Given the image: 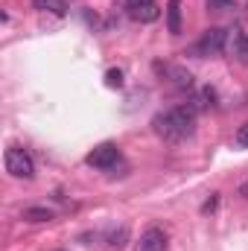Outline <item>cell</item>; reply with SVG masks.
<instances>
[{
  "label": "cell",
  "instance_id": "1",
  "mask_svg": "<svg viewBox=\"0 0 248 251\" xmlns=\"http://www.w3.org/2000/svg\"><path fill=\"white\" fill-rule=\"evenodd\" d=\"M196 114H198V108L193 102L173 105V108H167V111H161V114L152 117V128H155V134L161 140L181 143L187 137H193V131H196Z\"/></svg>",
  "mask_w": 248,
  "mask_h": 251
},
{
  "label": "cell",
  "instance_id": "2",
  "mask_svg": "<svg viewBox=\"0 0 248 251\" xmlns=\"http://www.w3.org/2000/svg\"><path fill=\"white\" fill-rule=\"evenodd\" d=\"M228 38H231V29H225V26H210V29H204L201 38L190 47V56H196V59L222 56L225 47H228Z\"/></svg>",
  "mask_w": 248,
  "mask_h": 251
},
{
  "label": "cell",
  "instance_id": "3",
  "mask_svg": "<svg viewBox=\"0 0 248 251\" xmlns=\"http://www.w3.org/2000/svg\"><path fill=\"white\" fill-rule=\"evenodd\" d=\"M6 173L15 176V178L29 181V178L35 176V161H32V155H29L26 149H21V146H9V149H6Z\"/></svg>",
  "mask_w": 248,
  "mask_h": 251
},
{
  "label": "cell",
  "instance_id": "4",
  "mask_svg": "<svg viewBox=\"0 0 248 251\" xmlns=\"http://www.w3.org/2000/svg\"><path fill=\"white\" fill-rule=\"evenodd\" d=\"M117 161H120L117 143H99V146H97L94 152H88V158H85V164H88V167H97V170H111Z\"/></svg>",
  "mask_w": 248,
  "mask_h": 251
},
{
  "label": "cell",
  "instance_id": "5",
  "mask_svg": "<svg viewBox=\"0 0 248 251\" xmlns=\"http://www.w3.org/2000/svg\"><path fill=\"white\" fill-rule=\"evenodd\" d=\"M137 251H167V231L158 228V225L146 228V231L140 234V246H137Z\"/></svg>",
  "mask_w": 248,
  "mask_h": 251
},
{
  "label": "cell",
  "instance_id": "6",
  "mask_svg": "<svg viewBox=\"0 0 248 251\" xmlns=\"http://www.w3.org/2000/svg\"><path fill=\"white\" fill-rule=\"evenodd\" d=\"M158 15H161V9L155 6V0H146V3H137L134 9H128V18L140 21V24H152V21H158Z\"/></svg>",
  "mask_w": 248,
  "mask_h": 251
},
{
  "label": "cell",
  "instance_id": "7",
  "mask_svg": "<svg viewBox=\"0 0 248 251\" xmlns=\"http://www.w3.org/2000/svg\"><path fill=\"white\" fill-rule=\"evenodd\" d=\"M167 26L173 35H181V0H170L167 6Z\"/></svg>",
  "mask_w": 248,
  "mask_h": 251
},
{
  "label": "cell",
  "instance_id": "8",
  "mask_svg": "<svg viewBox=\"0 0 248 251\" xmlns=\"http://www.w3.org/2000/svg\"><path fill=\"white\" fill-rule=\"evenodd\" d=\"M32 9L50 12V15H56V18H64V15H67V3H64V0H32Z\"/></svg>",
  "mask_w": 248,
  "mask_h": 251
},
{
  "label": "cell",
  "instance_id": "9",
  "mask_svg": "<svg viewBox=\"0 0 248 251\" xmlns=\"http://www.w3.org/2000/svg\"><path fill=\"white\" fill-rule=\"evenodd\" d=\"M164 73L170 76V82L175 85V88H190L193 85V76H190V70H184V67H164Z\"/></svg>",
  "mask_w": 248,
  "mask_h": 251
},
{
  "label": "cell",
  "instance_id": "10",
  "mask_svg": "<svg viewBox=\"0 0 248 251\" xmlns=\"http://www.w3.org/2000/svg\"><path fill=\"white\" fill-rule=\"evenodd\" d=\"M24 219L26 222H50L53 219V210L50 207H26L24 210Z\"/></svg>",
  "mask_w": 248,
  "mask_h": 251
},
{
  "label": "cell",
  "instance_id": "11",
  "mask_svg": "<svg viewBox=\"0 0 248 251\" xmlns=\"http://www.w3.org/2000/svg\"><path fill=\"white\" fill-rule=\"evenodd\" d=\"M125 237H128V231L125 228H117V231H111L105 240H108V249H123L125 246Z\"/></svg>",
  "mask_w": 248,
  "mask_h": 251
},
{
  "label": "cell",
  "instance_id": "12",
  "mask_svg": "<svg viewBox=\"0 0 248 251\" xmlns=\"http://www.w3.org/2000/svg\"><path fill=\"white\" fill-rule=\"evenodd\" d=\"M234 56H237L243 64H248V35H240V38H237V44H234Z\"/></svg>",
  "mask_w": 248,
  "mask_h": 251
},
{
  "label": "cell",
  "instance_id": "13",
  "mask_svg": "<svg viewBox=\"0 0 248 251\" xmlns=\"http://www.w3.org/2000/svg\"><path fill=\"white\" fill-rule=\"evenodd\" d=\"M105 85H108V88H123V70L111 67V70L105 73Z\"/></svg>",
  "mask_w": 248,
  "mask_h": 251
},
{
  "label": "cell",
  "instance_id": "14",
  "mask_svg": "<svg viewBox=\"0 0 248 251\" xmlns=\"http://www.w3.org/2000/svg\"><path fill=\"white\" fill-rule=\"evenodd\" d=\"M204 6L210 12H228V9H234V0H204Z\"/></svg>",
  "mask_w": 248,
  "mask_h": 251
},
{
  "label": "cell",
  "instance_id": "15",
  "mask_svg": "<svg viewBox=\"0 0 248 251\" xmlns=\"http://www.w3.org/2000/svg\"><path fill=\"white\" fill-rule=\"evenodd\" d=\"M237 146H243V149H248V123H243L240 128H237Z\"/></svg>",
  "mask_w": 248,
  "mask_h": 251
},
{
  "label": "cell",
  "instance_id": "16",
  "mask_svg": "<svg viewBox=\"0 0 248 251\" xmlns=\"http://www.w3.org/2000/svg\"><path fill=\"white\" fill-rule=\"evenodd\" d=\"M117 3H120V6H123L125 12H128V9H134L137 3H146V0H117Z\"/></svg>",
  "mask_w": 248,
  "mask_h": 251
},
{
  "label": "cell",
  "instance_id": "17",
  "mask_svg": "<svg viewBox=\"0 0 248 251\" xmlns=\"http://www.w3.org/2000/svg\"><path fill=\"white\" fill-rule=\"evenodd\" d=\"M216 201H219V199H216V196H213V199H210V201H204V207H201V210H204V213H210V210H216Z\"/></svg>",
  "mask_w": 248,
  "mask_h": 251
},
{
  "label": "cell",
  "instance_id": "18",
  "mask_svg": "<svg viewBox=\"0 0 248 251\" xmlns=\"http://www.w3.org/2000/svg\"><path fill=\"white\" fill-rule=\"evenodd\" d=\"M240 196H243V199H248V181H243V187H240Z\"/></svg>",
  "mask_w": 248,
  "mask_h": 251
}]
</instances>
